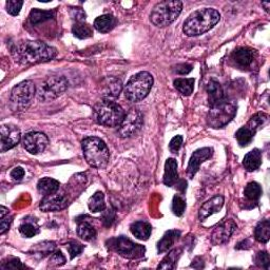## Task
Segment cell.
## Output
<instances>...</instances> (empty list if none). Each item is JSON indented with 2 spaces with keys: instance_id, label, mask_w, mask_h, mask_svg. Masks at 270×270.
<instances>
[{
  "instance_id": "obj_8",
  "label": "cell",
  "mask_w": 270,
  "mask_h": 270,
  "mask_svg": "<svg viewBox=\"0 0 270 270\" xmlns=\"http://www.w3.org/2000/svg\"><path fill=\"white\" fill-rule=\"evenodd\" d=\"M68 88V80L63 76H53L45 79L37 89V98L40 102H49L60 96Z\"/></svg>"
},
{
  "instance_id": "obj_44",
  "label": "cell",
  "mask_w": 270,
  "mask_h": 270,
  "mask_svg": "<svg viewBox=\"0 0 270 270\" xmlns=\"http://www.w3.org/2000/svg\"><path fill=\"white\" fill-rule=\"evenodd\" d=\"M65 263H66V258L61 251H56L55 253H53L49 261V264L51 266H61Z\"/></svg>"
},
{
  "instance_id": "obj_45",
  "label": "cell",
  "mask_w": 270,
  "mask_h": 270,
  "mask_svg": "<svg viewBox=\"0 0 270 270\" xmlns=\"http://www.w3.org/2000/svg\"><path fill=\"white\" fill-rule=\"evenodd\" d=\"M182 145H183V136L176 135L172 138L170 144H169V149H170L172 153H177L180 151Z\"/></svg>"
},
{
  "instance_id": "obj_49",
  "label": "cell",
  "mask_w": 270,
  "mask_h": 270,
  "mask_svg": "<svg viewBox=\"0 0 270 270\" xmlns=\"http://www.w3.org/2000/svg\"><path fill=\"white\" fill-rule=\"evenodd\" d=\"M191 71H192V66L191 65H187V64L179 65V66L176 67V69H175V72L179 73V74H182V75L188 74Z\"/></svg>"
},
{
  "instance_id": "obj_14",
  "label": "cell",
  "mask_w": 270,
  "mask_h": 270,
  "mask_svg": "<svg viewBox=\"0 0 270 270\" xmlns=\"http://www.w3.org/2000/svg\"><path fill=\"white\" fill-rule=\"evenodd\" d=\"M236 229V224L233 220H226L219 224L211 233V243L213 245H222L229 241L231 235L233 234Z\"/></svg>"
},
{
  "instance_id": "obj_35",
  "label": "cell",
  "mask_w": 270,
  "mask_h": 270,
  "mask_svg": "<svg viewBox=\"0 0 270 270\" xmlns=\"http://www.w3.org/2000/svg\"><path fill=\"white\" fill-rule=\"evenodd\" d=\"M72 33L79 39H87V38L91 37L92 34H93L90 26L83 24V22H76L72 28Z\"/></svg>"
},
{
  "instance_id": "obj_42",
  "label": "cell",
  "mask_w": 270,
  "mask_h": 270,
  "mask_svg": "<svg viewBox=\"0 0 270 270\" xmlns=\"http://www.w3.org/2000/svg\"><path fill=\"white\" fill-rule=\"evenodd\" d=\"M2 269H22L25 266L21 264V262L17 258H10L7 261H3L1 264Z\"/></svg>"
},
{
  "instance_id": "obj_19",
  "label": "cell",
  "mask_w": 270,
  "mask_h": 270,
  "mask_svg": "<svg viewBox=\"0 0 270 270\" xmlns=\"http://www.w3.org/2000/svg\"><path fill=\"white\" fill-rule=\"evenodd\" d=\"M231 59H232L235 66L240 68H246L250 66L253 61V52L252 50L247 48L236 49L232 53V55H231Z\"/></svg>"
},
{
  "instance_id": "obj_3",
  "label": "cell",
  "mask_w": 270,
  "mask_h": 270,
  "mask_svg": "<svg viewBox=\"0 0 270 270\" xmlns=\"http://www.w3.org/2000/svg\"><path fill=\"white\" fill-rule=\"evenodd\" d=\"M81 148L84 159L91 167L96 169L107 167L110 159V152L103 140L95 136L87 137L82 141Z\"/></svg>"
},
{
  "instance_id": "obj_9",
  "label": "cell",
  "mask_w": 270,
  "mask_h": 270,
  "mask_svg": "<svg viewBox=\"0 0 270 270\" xmlns=\"http://www.w3.org/2000/svg\"><path fill=\"white\" fill-rule=\"evenodd\" d=\"M36 87L32 80H25L15 86L11 92V102L15 108L25 110L32 104Z\"/></svg>"
},
{
  "instance_id": "obj_33",
  "label": "cell",
  "mask_w": 270,
  "mask_h": 270,
  "mask_svg": "<svg viewBox=\"0 0 270 270\" xmlns=\"http://www.w3.org/2000/svg\"><path fill=\"white\" fill-rule=\"evenodd\" d=\"M244 195L247 199L251 200V202H257L262 195V188L258 183L251 182L245 187Z\"/></svg>"
},
{
  "instance_id": "obj_30",
  "label": "cell",
  "mask_w": 270,
  "mask_h": 270,
  "mask_svg": "<svg viewBox=\"0 0 270 270\" xmlns=\"http://www.w3.org/2000/svg\"><path fill=\"white\" fill-rule=\"evenodd\" d=\"M194 78H177L174 80L175 89L185 96H189L193 93Z\"/></svg>"
},
{
  "instance_id": "obj_48",
  "label": "cell",
  "mask_w": 270,
  "mask_h": 270,
  "mask_svg": "<svg viewBox=\"0 0 270 270\" xmlns=\"http://www.w3.org/2000/svg\"><path fill=\"white\" fill-rule=\"evenodd\" d=\"M25 170H24V168H21V167H15L13 170L11 171V177L13 180L15 181H20L24 179V176H25Z\"/></svg>"
},
{
  "instance_id": "obj_13",
  "label": "cell",
  "mask_w": 270,
  "mask_h": 270,
  "mask_svg": "<svg viewBox=\"0 0 270 270\" xmlns=\"http://www.w3.org/2000/svg\"><path fill=\"white\" fill-rule=\"evenodd\" d=\"M0 150L5 152L17 146L21 140L20 130L14 125H2L0 129Z\"/></svg>"
},
{
  "instance_id": "obj_41",
  "label": "cell",
  "mask_w": 270,
  "mask_h": 270,
  "mask_svg": "<svg viewBox=\"0 0 270 270\" xmlns=\"http://www.w3.org/2000/svg\"><path fill=\"white\" fill-rule=\"evenodd\" d=\"M256 263L259 267L269 269L270 266V258L267 251H260L256 256Z\"/></svg>"
},
{
  "instance_id": "obj_40",
  "label": "cell",
  "mask_w": 270,
  "mask_h": 270,
  "mask_svg": "<svg viewBox=\"0 0 270 270\" xmlns=\"http://www.w3.org/2000/svg\"><path fill=\"white\" fill-rule=\"evenodd\" d=\"M24 5V1H18V0H9L6 1V11L13 16H17L20 13L21 7Z\"/></svg>"
},
{
  "instance_id": "obj_6",
  "label": "cell",
  "mask_w": 270,
  "mask_h": 270,
  "mask_svg": "<svg viewBox=\"0 0 270 270\" xmlns=\"http://www.w3.org/2000/svg\"><path fill=\"white\" fill-rule=\"evenodd\" d=\"M153 81V77L149 72L143 71L133 75L123 90L126 98L133 103L141 102L149 94Z\"/></svg>"
},
{
  "instance_id": "obj_15",
  "label": "cell",
  "mask_w": 270,
  "mask_h": 270,
  "mask_svg": "<svg viewBox=\"0 0 270 270\" xmlns=\"http://www.w3.org/2000/svg\"><path fill=\"white\" fill-rule=\"evenodd\" d=\"M69 205V199L64 194H58L57 192L54 194L45 195L40 202L39 208L43 212H55L65 209Z\"/></svg>"
},
{
  "instance_id": "obj_7",
  "label": "cell",
  "mask_w": 270,
  "mask_h": 270,
  "mask_svg": "<svg viewBox=\"0 0 270 270\" xmlns=\"http://www.w3.org/2000/svg\"><path fill=\"white\" fill-rule=\"evenodd\" d=\"M235 113V106L224 99L223 102L210 107V110L208 112L207 116V122L208 125L214 129L225 127L227 123L233 119Z\"/></svg>"
},
{
  "instance_id": "obj_27",
  "label": "cell",
  "mask_w": 270,
  "mask_h": 270,
  "mask_svg": "<svg viewBox=\"0 0 270 270\" xmlns=\"http://www.w3.org/2000/svg\"><path fill=\"white\" fill-rule=\"evenodd\" d=\"M76 232H77V235H78L80 238H82V240H84V241L94 240V238L96 237V234H97L95 228L92 226L90 223L84 222V221L78 223V226H77Z\"/></svg>"
},
{
  "instance_id": "obj_2",
  "label": "cell",
  "mask_w": 270,
  "mask_h": 270,
  "mask_svg": "<svg viewBox=\"0 0 270 270\" xmlns=\"http://www.w3.org/2000/svg\"><path fill=\"white\" fill-rule=\"evenodd\" d=\"M220 19L221 15L217 10L211 7L198 9L185 20L183 31L189 37L203 35L217 25Z\"/></svg>"
},
{
  "instance_id": "obj_4",
  "label": "cell",
  "mask_w": 270,
  "mask_h": 270,
  "mask_svg": "<svg viewBox=\"0 0 270 270\" xmlns=\"http://www.w3.org/2000/svg\"><path fill=\"white\" fill-rule=\"evenodd\" d=\"M93 113L96 122L108 128L118 127L126 115L121 106L112 99H103L97 103Z\"/></svg>"
},
{
  "instance_id": "obj_5",
  "label": "cell",
  "mask_w": 270,
  "mask_h": 270,
  "mask_svg": "<svg viewBox=\"0 0 270 270\" xmlns=\"http://www.w3.org/2000/svg\"><path fill=\"white\" fill-rule=\"evenodd\" d=\"M182 10L183 3L181 1H160L152 9L150 20L155 27L165 28L170 26L180 16Z\"/></svg>"
},
{
  "instance_id": "obj_12",
  "label": "cell",
  "mask_w": 270,
  "mask_h": 270,
  "mask_svg": "<svg viewBox=\"0 0 270 270\" xmlns=\"http://www.w3.org/2000/svg\"><path fill=\"white\" fill-rule=\"evenodd\" d=\"M25 149L31 154H39L43 152L49 144V138L41 132H29L22 140Z\"/></svg>"
},
{
  "instance_id": "obj_29",
  "label": "cell",
  "mask_w": 270,
  "mask_h": 270,
  "mask_svg": "<svg viewBox=\"0 0 270 270\" xmlns=\"http://www.w3.org/2000/svg\"><path fill=\"white\" fill-rule=\"evenodd\" d=\"M89 209L92 212H102L106 209V202H105V194L102 191H97L92 195L88 202Z\"/></svg>"
},
{
  "instance_id": "obj_26",
  "label": "cell",
  "mask_w": 270,
  "mask_h": 270,
  "mask_svg": "<svg viewBox=\"0 0 270 270\" xmlns=\"http://www.w3.org/2000/svg\"><path fill=\"white\" fill-rule=\"evenodd\" d=\"M116 25V19L111 14H105L94 20V28L100 33H108Z\"/></svg>"
},
{
  "instance_id": "obj_17",
  "label": "cell",
  "mask_w": 270,
  "mask_h": 270,
  "mask_svg": "<svg viewBox=\"0 0 270 270\" xmlns=\"http://www.w3.org/2000/svg\"><path fill=\"white\" fill-rule=\"evenodd\" d=\"M224 206V197L222 195H215L212 198L200 207L198 212V218L200 221H205L207 218H209L210 215L218 213L221 211V209Z\"/></svg>"
},
{
  "instance_id": "obj_37",
  "label": "cell",
  "mask_w": 270,
  "mask_h": 270,
  "mask_svg": "<svg viewBox=\"0 0 270 270\" xmlns=\"http://www.w3.org/2000/svg\"><path fill=\"white\" fill-rule=\"evenodd\" d=\"M55 248V244L53 242H43L40 244H37L33 247L34 256H39V258H44L51 254Z\"/></svg>"
},
{
  "instance_id": "obj_32",
  "label": "cell",
  "mask_w": 270,
  "mask_h": 270,
  "mask_svg": "<svg viewBox=\"0 0 270 270\" xmlns=\"http://www.w3.org/2000/svg\"><path fill=\"white\" fill-rule=\"evenodd\" d=\"M52 17H53V13L52 12L34 9V10L31 11L29 19H30L31 24H32L33 26H35V25L42 24V22L48 21V20L52 19Z\"/></svg>"
},
{
  "instance_id": "obj_20",
  "label": "cell",
  "mask_w": 270,
  "mask_h": 270,
  "mask_svg": "<svg viewBox=\"0 0 270 270\" xmlns=\"http://www.w3.org/2000/svg\"><path fill=\"white\" fill-rule=\"evenodd\" d=\"M207 93H208V100H209L210 107L217 105L224 99V91L221 86V83L217 80H210L207 84Z\"/></svg>"
},
{
  "instance_id": "obj_25",
  "label": "cell",
  "mask_w": 270,
  "mask_h": 270,
  "mask_svg": "<svg viewBox=\"0 0 270 270\" xmlns=\"http://www.w3.org/2000/svg\"><path fill=\"white\" fill-rule=\"evenodd\" d=\"M130 230H131V232H132V234L136 238H138V240L147 241L151 235L152 227L148 223L138 221V222L133 223L132 225L130 226Z\"/></svg>"
},
{
  "instance_id": "obj_1",
  "label": "cell",
  "mask_w": 270,
  "mask_h": 270,
  "mask_svg": "<svg viewBox=\"0 0 270 270\" xmlns=\"http://www.w3.org/2000/svg\"><path fill=\"white\" fill-rule=\"evenodd\" d=\"M57 51L45 42L27 40L14 45L12 55L21 65H33L49 61L56 56Z\"/></svg>"
},
{
  "instance_id": "obj_31",
  "label": "cell",
  "mask_w": 270,
  "mask_h": 270,
  "mask_svg": "<svg viewBox=\"0 0 270 270\" xmlns=\"http://www.w3.org/2000/svg\"><path fill=\"white\" fill-rule=\"evenodd\" d=\"M256 133H257L256 131L252 130L250 127H248L246 125V126L240 128L236 131L235 138H236L237 143L240 144V146H242V147H245V146H248L251 143L252 138H253V136Z\"/></svg>"
},
{
  "instance_id": "obj_18",
  "label": "cell",
  "mask_w": 270,
  "mask_h": 270,
  "mask_svg": "<svg viewBox=\"0 0 270 270\" xmlns=\"http://www.w3.org/2000/svg\"><path fill=\"white\" fill-rule=\"evenodd\" d=\"M122 90V82L120 79L115 77H108L104 81L103 91L104 99H112L119 96Z\"/></svg>"
},
{
  "instance_id": "obj_50",
  "label": "cell",
  "mask_w": 270,
  "mask_h": 270,
  "mask_svg": "<svg viewBox=\"0 0 270 270\" xmlns=\"http://www.w3.org/2000/svg\"><path fill=\"white\" fill-rule=\"evenodd\" d=\"M104 221L106 222V221H108V223H107V226H109V225H111V223H112V221H113V219H114V213H113V211L111 210H108L107 211V213L105 214V217H104Z\"/></svg>"
},
{
  "instance_id": "obj_47",
  "label": "cell",
  "mask_w": 270,
  "mask_h": 270,
  "mask_svg": "<svg viewBox=\"0 0 270 270\" xmlns=\"http://www.w3.org/2000/svg\"><path fill=\"white\" fill-rule=\"evenodd\" d=\"M71 16L76 22H83L86 20V13H84L80 7H74L71 10Z\"/></svg>"
},
{
  "instance_id": "obj_38",
  "label": "cell",
  "mask_w": 270,
  "mask_h": 270,
  "mask_svg": "<svg viewBox=\"0 0 270 270\" xmlns=\"http://www.w3.org/2000/svg\"><path fill=\"white\" fill-rule=\"evenodd\" d=\"M186 209V202L180 195H174L172 200V211L177 217H182Z\"/></svg>"
},
{
  "instance_id": "obj_34",
  "label": "cell",
  "mask_w": 270,
  "mask_h": 270,
  "mask_svg": "<svg viewBox=\"0 0 270 270\" xmlns=\"http://www.w3.org/2000/svg\"><path fill=\"white\" fill-rule=\"evenodd\" d=\"M180 252L181 249H173L172 251L169 252L163 262L157 266V269H174L176 261L180 257Z\"/></svg>"
},
{
  "instance_id": "obj_21",
  "label": "cell",
  "mask_w": 270,
  "mask_h": 270,
  "mask_svg": "<svg viewBox=\"0 0 270 270\" xmlns=\"http://www.w3.org/2000/svg\"><path fill=\"white\" fill-rule=\"evenodd\" d=\"M179 180V172H177V161L174 158H168L165 164L164 184L168 187L173 186Z\"/></svg>"
},
{
  "instance_id": "obj_28",
  "label": "cell",
  "mask_w": 270,
  "mask_h": 270,
  "mask_svg": "<svg viewBox=\"0 0 270 270\" xmlns=\"http://www.w3.org/2000/svg\"><path fill=\"white\" fill-rule=\"evenodd\" d=\"M254 237L260 243H267L270 238V222L269 220H264L260 222L256 230H254Z\"/></svg>"
},
{
  "instance_id": "obj_24",
  "label": "cell",
  "mask_w": 270,
  "mask_h": 270,
  "mask_svg": "<svg viewBox=\"0 0 270 270\" xmlns=\"http://www.w3.org/2000/svg\"><path fill=\"white\" fill-rule=\"evenodd\" d=\"M60 184L58 181L51 179V177H43L37 184L38 192L43 196L54 194L59 190Z\"/></svg>"
},
{
  "instance_id": "obj_11",
  "label": "cell",
  "mask_w": 270,
  "mask_h": 270,
  "mask_svg": "<svg viewBox=\"0 0 270 270\" xmlns=\"http://www.w3.org/2000/svg\"><path fill=\"white\" fill-rule=\"evenodd\" d=\"M143 115L135 109L126 113L120 125L118 126V134L121 137H130L135 134L143 126Z\"/></svg>"
},
{
  "instance_id": "obj_36",
  "label": "cell",
  "mask_w": 270,
  "mask_h": 270,
  "mask_svg": "<svg viewBox=\"0 0 270 270\" xmlns=\"http://www.w3.org/2000/svg\"><path fill=\"white\" fill-rule=\"evenodd\" d=\"M267 122H268V115L260 112L253 115V116L250 118V120L248 121V123H247V126L250 127L252 130H254L257 132L259 129L263 128Z\"/></svg>"
},
{
  "instance_id": "obj_43",
  "label": "cell",
  "mask_w": 270,
  "mask_h": 270,
  "mask_svg": "<svg viewBox=\"0 0 270 270\" xmlns=\"http://www.w3.org/2000/svg\"><path fill=\"white\" fill-rule=\"evenodd\" d=\"M68 250H69V253H70V258L73 260L75 257L79 256V254L82 252L83 246L79 243L72 241L68 243Z\"/></svg>"
},
{
  "instance_id": "obj_23",
  "label": "cell",
  "mask_w": 270,
  "mask_h": 270,
  "mask_svg": "<svg viewBox=\"0 0 270 270\" xmlns=\"http://www.w3.org/2000/svg\"><path fill=\"white\" fill-rule=\"evenodd\" d=\"M180 236H181V231L179 230L167 231V232L164 234V236L161 237L159 242L157 243V251L159 253L168 251L174 245V243L179 240Z\"/></svg>"
},
{
  "instance_id": "obj_53",
  "label": "cell",
  "mask_w": 270,
  "mask_h": 270,
  "mask_svg": "<svg viewBox=\"0 0 270 270\" xmlns=\"http://www.w3.org/2000/svg\"><path fill=\"white\" fill-rule=\"evenodd\" d=\"M262 5L265 6V10L268 12V7L270 6V2H262Z\"/></svg>"
},
{
  "instance_id": "obj_10",
  "label": "cell",
  "mask_w": 270,
  "mask_h": 270,
  "mask_svg": "<svg viewBox=\"0 0 270 270\" xmlns=\"http://www.w3.org/2000/svg\"><path fill=\"white\" fill-rule=\"evenodd\" d=\"M110 248L114 251H116L121 257L129 259V260H135L140 259L145 256L146 248L143 245L135 244L130 238L126 236H118L110 240Z\"/></svg>"
},
{
  "instance_id": "obj_39",
  "label": "cell",
  "mask_w": 270,
  "mask_h": 270,
  "mask_svg": "<svg viewBox=\"0 0 270 270\" xmlns=\"http://www.w3.org/2000/svg\"><path fill=\"white\" fill-rule=\"evenodd\" d=\"M19 231L25 237H33L38 232H39V230H38L37 226L34 225V224H32V223L22 224V225H20V227H19Z\"/></svg>"
},
{
  "instance_id": "obj_52",
  "label": "cell",
  "mask_w": 270,
  "mask_h": 270,
  "mask_svg": "<svg viewBox=\"0 0 270 270\" xmlns=\"http://www.w3.org/2000/svg\"><path fill=\"white\" fill-rule=\"evenodd\" d=\"M6 214H9V209H6L4 206L0 207V218L4 217V215H6Z\"/></svg>"
},
{
  "instance_id": "obj_22",
  "label": "cell",
  "mask_w": 270,
  "mask_h": 270,
  "mask_svg": "<svg viewBox=\"0 0 270 270\" xmlns=\"http://www.w3.org/2000/svg\"><path fill=\"white\" fill-rule=\"evenodd\" d=\"M262 164V152L259 149H253L245 155L243 166L247 171L252 172L260 168Z\"/></svg>"
},
{
  "instance_id": "obj_51",
  "label": "cell",
  "mask_w": 270,
  "mask_h": 270,
  "mask_svg": "<svg viewBox=\"0 0 270 270\" xmlns=\"http://www.w3.org/2000/svg\"><path fill=\"white\" fill-rule=\"evenodd\" d=\"M247 244H250V242L248 240H246V241H243L241 243H238L237 246L235 247V249H248L250 248L249 246H246Z\"/></svg>"
},
{
  "instance_id": "obj_16",
  "label": "cell",
  "mask_w": 270,
  "mask_h": 270,
  "mask_svg": "<svg viewBox=\"0 0 270 270\" xmlns=\"http://www.w3.org/2000/svg\"><path fill=\"white\" fill-rule=\"evenodd\" d=\"M212 155H213V149L209 147L200 148L193 152V154H192L190 157L189 165L187 168V174L190 179H192V177L196 174L200 164H203L204 161H206L208 158H210Z\"/></svg>"
},
{
  "instance_id": "obj_46",
  "label": "cell",
  "mask_w": 270,
  "mask_h": 270,
  "mask_svg": "<svg viewBox=\"0 0 270 270\" xmlns=\"http://www.w3.org/2000/svg\"><path fill=\"white\" fill-rule=\"evenodd\" d=\"M1 219V222H0V234H4L5 231L9 230L10 226H11V223L13 221V218L11 217V215L6 214L4 215V217L0 218Z\"/></svg>"
}]
</instances>
